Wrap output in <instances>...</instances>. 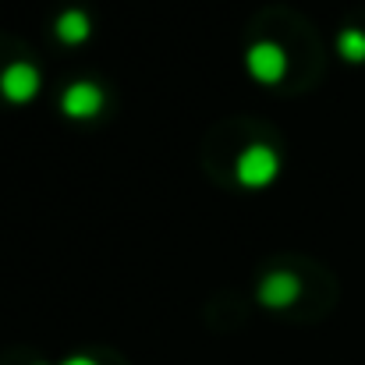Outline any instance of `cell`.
Instances as JSON below:
<instances>
[{
  "mask_svg": "<svg viewBox=\"0 0 365 365\" xmlns=\"http://www.w3.org/2000/svg\"><path fill=\"white\" fill-rule=\"evenodd\" d=\"M277 153L269 145H248L238 156V181L248 188H262L277 178Z\"/></svg>",
  "mask_w": 365,
  "mask_h": 365,
  "instance_id": "obj_1",
  "label": "cell"
},
{
  "mask_svg": "<svg viewBox=\"0 0 365 365\" xmlns=\"http://www.w3.org/2000/svg\"><path fill=\"white\" fill-rule=\"evenodd\" d=\"M39 86H43L39 71H36L32 64H25V61L11 64V68L0 75V93H4V100H11V103H29V100L39 93Z\"/></svg>",
  "mask_w": 365,
  "mask_h": 365,
  "instance_id": "obj_2",
  "label": "cell"
},
{
  "mask_svg": "<svg viewBox=\"0 0 365 365\" xmlns=\"http://www.w3.org/2000/svg\"><path fill=\"white\" fill-rule=\"evenodd\" d=\"M61 107L68 118H93L103 107V89L96 82H75V86H68Z\"/></svg>",
  "mask_w": 365,
  "mask_h": 365,
  "instance_id": "obj_3",
  "label": "cell"
},
{
  "mask_svg": "<svg viewBox=\"0 0 365 365\" xmlns=\"http://www.w3.org/2000/svg\"><path fill=\"white\" fill-rule=\"evenodd\" d=\"M248 71H252V78H259V82H277L280 75H284V50L280 46H273V43H255L252 50H248Z\"/></svg>",
  "mask_w": 365,
  "mask_h": 365,
  "instance_id": "obj_4",
  "label": "cell"
},
{
  "mask_svg": "<svg viewBox=\"0 0 365 365\" xmlns=\"http://www.w3.org/2000/svg\"><path fill=\"white\" fill-rule=\"evenodd\" d=\"M298 291H302V284H298L294 273H269V277L259 284V302L280 309V305H291V302L298 298Z\"/></svg>",
  "mask_w": 365,
  "mask_h": 365,
  "instance_id": "obj_5",
  "label": "cell"
},
{
  "mask_svg": "<svg viewBox=\"0 0 365 365\" xmlns=\"http://www.w3.org/2000/svg\"><path fill=\"white\" fill-rule=\"evenodd\" d=\"M86 36H89V14L86 11H64L61 18H57V39L61 43H86Z\"/></svg>",
  "mask_w": 365,
  "mask_h": 365,
  "instance_id": "obj_6",
  "label": "cell"
},
{
  "mask_svg": "<svg viewBox=\"0 0 365 365\" xmlns=\"http://www.w3.org/2000/svg\"><path fill=\"white\" fill-rule=\"evenodd\" d=\"M337 50H341V57L344 61H365V32L362 29H344L341 36H337Z\"/></svg>",
  "mask_w": 365,
  "mask_h": 365,
  "instance_id": "obj_7",
  "label": "cell"
},
{
  "mask_svg": "<svg viewBox=\"0 0 365 365\" xmlns=\"http://www.w3.org/2000/svg\"><path fill=\"white\" fill-rule=\"evenodd\" d=\"M61 365H96L93 359H68V362H61Z\"/></svg>",
  "mask_w": 365,
  "mask_h": 365,
  "instance_id": "obj_8",
  "label": "cell"
}]
</instances>
